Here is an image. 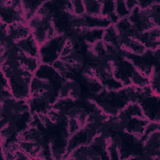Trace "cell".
<instances>
[{"mask_svg":"<svg viewBox=\"0 0 160 160\" xmlns=\"http://www.w3.org/2000/svg\"><path fill=\"white\" fill-rule=\"evenodd\" d=\"M1 119H12L18 126L19 132L29 126L32 114L26 100L18 99L10 96L0 99Z\"/></svg>","mask_w":160,"mask_h":160,"instance_id":"6da1fadb","label":"cell"},{"mask_svg":"<svg viewBox=\"0 0 160 160\" xmlns=\"http://www.w3.org/2000/svg\"><path fill=\"white\" fill-rule=\"evenodd\" d=\"M128 19L142 32L154 27H160V1H157L145 9L136 6L131 12Z\"/></svg>","mask_w":160,"mask_h":160,"instance_id":"7a4b0ae2","label":"cell"},{"mask_svg":"<svg viewBox=\"0 0 160 160\" xmlns=\"http://www.w3.org/2000/svg\"><path fill=\"white\" fill-rule=\"evenodd\" d=\"M33 76V73L26 69L21 64L9 76L5 77L13 97L24 100L30 97V84Z\"/></svg>","mask_w":160,"mask_h":160,"instance_id":"3957f363","label":"cell"},{"mask_svg":"<svg viewBox=\"0 0 160 160\" xmlns=\"http://www.w3.org/2000/svg\"><path fill=\"white\" fill-rule=\"evenodd\" d=\"M28 24L31 29V34L39 46L57 35L53 22L37 13Z\"/></svg>","mask_w":160,"mask_h":160,"instance_id":"277c9868","label":"cell"},{"mask_svg":"<svg viewBox=\"0 0 160 160\" xmlns=\"http://www.w3.org/2000/svg\"><path fill=\"white\" fill-rule=\"evenodd\" d=\"M64 46V34L56 35L44 42L39 48V58L41 63L51 65L60 58Z\"/></svg>","mask_w":160,"mask_h":160,"instance_id":"5b68a950","label":"cell"},{"mask_svg":"<svg viewBox=\"0 0 160 160\" xmlns=\"http://www.w3.org/2000/svg\"><path fill=\"white\" fill-rule=\"evenodd\" d=\"M94 72L95 78L102 87L108 90L116 91L123 87L121 82L114 77L111 62L100 59L96 62Z\"/></svg>","mask_w":160,"mask_h":160,"instance_id":"8992f818","label":"cell"},{"mask_svg":"<svg viewBox=\"0 0 160 160\" xmlns=\"http://www.w3.org/2000/svg\"><path fill=\"white\" fill-rule=\"evenodd\" d=\"M1 22L8 25L14 22H25L26 21L21 1H0Z\"/></svg>","mask_w":160,"mask_h":160,"instance_id":"52a82bcc","label":"cell"},{"mask_svg":"<svg viewBox=\"0 0 160 160\" xmlns=\"http://www.w3.org/2000/svg\"><path fill=\"white\" fill-rule=\"evenodd\" d=\"M109 159L106 149L91 144L81 146L68 154L67 159Z\"/></svg>","mask_w":160,"mask_h":160,"instance_id":"ba28073f","label":"cell"},{"mask_svg":"<svg viewBox=\"0 0 160 160\" xmlns=\"http://www.w3.org/2000/svg\"><path fill=\"white\" fill-rule=\"evenodd\" d=\"M60 83L49 79L41 78L33 76L30 84V94L31 96H35L48 92L58 97Z\"/></svg>","mask_w":160,"mask_h":160,"instance_id":"9c48e42d","label":"cell"},{"mask_svg":"<svg viewBox=\"0 0 160 160\" xmlns=\"http://www.w3.org/2000/svg\"><path fill=\"white\" fill-rule=\"evenodd\" d=\"M111 63L113 67L114 77L120 81L123 86L131 85L130 76L134 68L131 61L119 57Z\"/></svg>","mask_w":160,"mask_h":160,"instance_id":"30bf717a","label":"cell"},{"mask_svg":"<svg viewBox=\"0 0 160 160\" xmlns=\"http://www.w3.org/2000/svg\"><path fill=\"white\" fill-rule=\"evenodd\" d=\"M142 153L152 160L160 159V130L152 132L144 138Z\"/></svg>","mask_w":160,"mask_h":160,"instance_id":"8fae6325","label":"cell"},{"mask_svg":"<svg viewBox=\"0 0 160 160\" xmlns=\"http://www.w3.org/2000/svg\"><path fill=\"white\" fill-rule=\"evenodd\" d=\"M143 115L149 121L160 122V105L159 96L154 94L141 100L139 103Z\"/></svg>","mask_w":160,"mask_h":160,"instance_id":"7c38bea8","label":"cell"},{"mask_svg":"<svg viewBox=\"0 0 160 160\" xmlns=\"http://www.w3.org/2000/svg\"><path fill=\"white\" fill-rule=\"evenodd\" d=\"M18 140L37 142L43 146H48L46 129L44 128L29 125L18 134Z\"/></svg>","mask_w":160,"mask_h":160,"instance_id":"4fadbf2b","label":"cell"},{"mask_svg":"<svg viewBox=\"0 0 160 160\" xmlns=\"http://www.w3.org/2000/svg\"><path fill=\"white\" fill-rule=\"evenodd\" d=\"M104 29L98 28H74L72 34L76 35L81 41L88 45H92L102 40Z\"/></svg>","mask_w":160,"mask_h":160,"instance_id":"5bb4252c","label":"cell"},{"mask_svg":"<svg viewBox=\"0 0 160 160\" xmlns=\"http://www.w3.org/2000/svg\"><path fill=\"white\" fill-rule=\"evenodd\" d=\"M7 35L16 42L31 35V29L28 23L14 22L7 25Z\"/></svg>","mask_w":160,"mask_h":160,"instance_id":"9a60e30c","label":"cell"},{"mask_svg":"<svg viewBox=\"0 0 160 160\" xmlns=\"http://www.w3.org/2000/svg\"><path fill=\"white\" fill-rule=\"evenodd\" d=\"M141 42L148 50L154 51L160 49V27H154L143 32Z\"/></svg>","mask_w":160,"mask_h":160,"instance_id":"2e32d148","label":"cell"},{"mask_svg":"<svg viewBox=\"0 0 160 160\" xmlns=\"http://www.w3.org/2000/svg\"><path fill=\"white\" fill-rule=\"evenodd\" d=\"M16 44L21 54L31 57H39L40 46L31 34L16 42Z\"/></svg>","mask_w":160,"mask_h":160,"instance_id":"e0dca14e","label":"cell"},{"mask_svg":"<svg viewBox=\"0 0 160 160\" xmlns=\"http://www.w3.org/2000/svg\"><path fill=\"white\" fill-rule=\"evenodd\" d=\"M108 120L112 132L121 133L125 132L128 126L130 117L122 110H121L118 114L109 117Z\"/></svg>","mask_w":160,"mask_h":160,"instance_id":"ac0fdd59","label":"cell"},{"mask_svg":"<svg viewBox=\"0 0 160 160\" xmlns=\"http://www.w3.org/2000/svg\"><path fill=\"white\" fill-rule=\"evenodd\" d=\"M148 121L149 120L144 118H131L124 132L135 136H141L144 132L145 126Z\"/></svg>","mask_w":160,"mask_h":160,"instance_id":"d6986e66","label":"cell"},{"mask_svg":"<svg viewBox=\"0 0 160 160\" xmlns=\"http://www.w3.org/2000/svg\"><path fill=\"white\" fill-rule=\"evenodd\" d=\"M45 1H21L24 17L27 22L38 12Z\"/></svg>","mask_w":160,"mask_h":160,"instance_id":"ffe728a7","label":"cell"},{"mask_svg":"<svg viewBox=\"0 0 160 160\" xmlns=\"http://www.w3.org/2000/svg\"><path fill=\"white\" fill-rule=\"evenodd\" d=\"M101 16L106 18L111 24H114L119 20L115 12L114 1H101Z\"/></svg>","mask_w":160,"mask_h":160,"instance_id":"44dd1931","label":"cell"},{"mask_svg":"<svg viewBox=\"0 0 160 160\" xmlns=\"http://www.w3.org/2000/svg\"><path fill=\"white\" fill-rule=\"evenodd\" d=\"M52 122L59 126L66 127L68 128V117L59 109L52 108L46 114Z\"/></svg>","mask_w":160,"mask_h":160,"instance_id":"7402d4cb","label":"cell"},{"mask_svg":"<svg viewBox=\"0 0 160 160\" xmlns=\"http://www.w3.org/2000/svg\"><path fill=\"white\" fill-rule=\"evenodd\" d=\"M160 64L153 66L151 73L149 77V86L154 95L159 96L160 90Z\"/></svg>","mask_w":160,"mask_h":160,"instance_id":"603a6c76","label":"cell"},{"mask_svg":"<svg viewBox=\"0 0 160 160\" xmlns=\"http://www.w3.org/2000/svg\"><path fill=\"white\" fill-rule=\"evenodd\" d=\"M19 61L26 69L33 74L41 64L39 57H31L23 54H21Z\"/></svg>","mask_w":160,"mask_h":160,"instance_id":"cb8c5ba5","label":"cell"},{"mask_svg":"<svg viewBox=\"0 0 160 160\" xmlns=\"http://www.w3.org/2000/svg\"><path fill=\"white\" fill-rule=\"evenodd\" d=\"M82 2L85 8L86 14L93 16H101V1L85 0L82 1Z\"/></svg>","mask_w":160,"mask_h":160,"instance_id":"d4e9b609","label":"cell"},{"mask_svg":"<svg viewBox=\"0 0 160 160\" xmlns=\"http://www.w3.org/2000/svg\"><path fill=\"white\" fill-rule=\"evenodd\" d=\"M130 81L132 85L142 88L149 84V78L140 73L135 68L132 70L130 76Z\"/></svg>","mask_w":160,"mask_h":160,"instance_id":"484cf974","label":"cell"},{"mask_svg":"<svg viewBox=\"0 0 160 160\" xmlns=\"http://www.w3.org/2000/svg\"><path fill=\"white\" fill-rule=\"evenodd\" d=\"M122 110L126 112L130 117V118L133 117L141 118H144L142 109L139 104L129 103L127 104Z\"/></svg>","mask_w":160,"mask_h":160,"instance_id":"4316f807","label":"cell"},{"mask_svg":"<svg viewBox=\"0 0 160 160\" xmlns=\"http://www.w3.org/2000/svg\"><path fill=\"white\" fill-rule=\"evenodd\" d=\"M118 36V32L115 29V27L114 24H112L104 29L102 40L109 43L116 44V41Z\"/></svg>","mask_w":160,"mask_h":160,"instance_id":"83f0119b","label":"cell"},{"mask_svg":"<svg viewBox=\"0 0 160 160\" xmlns=\"http://www.w3.org/2000/svg\"><path fill=\"white\" fill-rule=\"evenodd\" d=\"M97 104L102 111L108 116H113L120 111L116 107L106 101H97Z\"/></svg>","mask_w":160,"mask_h":160,"instance_id":"f1b7e54d","label":"cell"},{"mask_svg":"<svg viewBox=\"0 0 160 160\" xmlns=\"http://www.w3.org/2000/svg\"><path fill=\"white\" fill-rule=\"evenodd\" d=\"M114 2L115 12L119 19L128 18L131 12L127 9L124 1H114Z\"/></svg>","mask_w":160,"mask_h":160,"instance_id":"f546056e","label":"cell"},{"mask_svg":"<svg viewBox=\"0 0 160 160\" xmlns=\"http://www.w3.org/2000/svg\"><path fill=\"white\" fill-rule=\"evenodd\" d=\"M157 130H160V122L154 121H149L146 124L144 128V132L141 135L143 141L144 138L152 132H154Z\"/></svg>","mask_w":160,"mask_h":160,"instance_id":"4dcf8cb0","label":"cell"},{"mask_svg":"<svg viewBox=\"0 0 160 160\" xmlns=\"http://www.w3.org/2000/svg\"><path fill=\"white\" fill-rule=\"evenodd\" d=\"M71 9L72 12L77 16H82L85 14V8L82 1H71Z\"/></svg>","mask_w":160,"mask_h":160,"instance_id":"1f68e13d","label":"cell"},{"mask_svg":"<svg viewBox=\"0 0 160 160\" xmlns=\"http://www.w3.org/2000/svg\"><path fill=\"white\" fill-rule=\"evenodd\" d=\"M68 131L69 135L71 136L75 132L78 131L81 128L79 122L75 118H68Z\"/></svg>","mask_w":160,"mask_h":160,"instance_id":"d6a6232c","label":"cell"},{"mask_svg":"<svg viewBox=\"0 0 160 160\" xmlns=\"http://www.w3.org/2000/svg\"><path fill=\"white\" fill-rule=\"evenodd\" d=\"M14 159H33L30 156L26 154L24 151L18 148L14 152Z\"/></svg>","mask_w":160,"mask_h":160,"instance_id":"836d02e7","label":"cell"},{"mask_svg":"<svg viewBox=\"0 0 160 160\" xmlns=\"http://www.w3.org/2000/svg\"><path fill=\"white\" fill-rule=\"evenodd\" d=\"M157 1H137V6L141 9H145L150 7Z\"/></svg>","mask_w":160,"mask_h":160,"instance_id":"e575fe53","label":"cell"},{"mask_svg":"<svg viewBox=\"0 0 160 160\" xmlns=\"http://www.w3.org/2000/svg\"><path fill=\"white\" fill-rule=\"evenodd\" d=\"M124 3L127 9L130 12L137 6V1H124Z\"/></svg>","mask_w":160,"mask_h":160,"instance_id":"d590c367","label":"cell"}]
</instances>
